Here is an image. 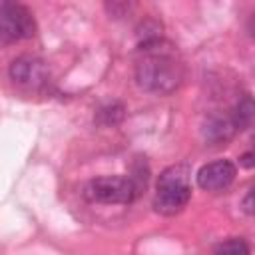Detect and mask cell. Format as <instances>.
I'll return each mask as SVG.
<instances>
[{
	"label": "cell",
	"mask_w": 255,
	"mask_h": 255,
	"mask_svg": "<svg viewBox=\"0 0 255 255\" xmlns=\"http://www.w3.org/2000/svg\"><path fill=\"white\" fill-rule=\"evenodd\" d=\"M139 52L141 58L135 66V80L141 90L169 94L181 84L183 66L175 52L165 46L161 38L149 44H139Z\"/></svg>",
	"instance_id": "1"
},
{
	"label": "cell",
	"mask_w": 255,
	"mask_h": 255,
	"mask_svg": "<svg viewBox=\"0 0 255 255\" xmlns=\"http://www.w3.org/2000/svg\"><path fill=\"white\" fill-rule=\"evenodd\" d=\"M189 177H191V169L185 163H177V165L163 169L157 179L153 209L161 215L179 213L191 199Z\"/></svg>",
	"instance_id": "2"
},
{
	"label": "cell",
	"mask_w": 255,
	"mask_h": 255,
	"mask_svg": "<svg viewBox=\"0 0 255 255\" xmlns=\"http://www.w3.org/2000/svg\"><path fill=\"white\" fill-rule=\"evenodd\" d=\"M137 195L133 181L120 175L94 177L84 187V197L92 203H131Z\"/></svg>",
	"instance_id": "3"
},
{
	"label": "cell",
	"mask_w": 255,
	"mask_h": 255,
	"mask_svg": "<svg viewBox=\"0 0 255 255\" xmlns=\"http://www.w3.org/2000/svg\"><path fill=\"white\" fill-rule=\"evenodd\" d=\"M36 34V22L32 12L14 2L0 4V44H12Z\"/></svg>",
	"instance_id": "4"
},
{
	"label": "cell",
	"mask_w": 255,
	"mask_h": 255,
	"mask_svg": "<svg viewBox=\"0 0 255 255\" xmlns=\"http://www.w3.org/2000/svg\"><path fill=\"white\" fill-rule=\"evenodd\" d=\"M235 175H237V167L233 161L215 159L205 163L197 171L195 179H197V185L205 191H223L235 181Z\"/></svg>",
	"instance_id": "5"
},
{
	"label": "cell",
	"mask_w": 255,
	"mask_h": 255,
	"mask_svg": "<svg viewBox=\"0 0 255 255\" xmlns=\"http://www.w3.org/2000/svg\"><path fill=\"white\" fill-rule=\"evenodd\" d=\"M10 78L24 86V88H42L46 82H48V68L46 64L40 60V58H34V56H20L16 58L12 64H10V70H8Z\"/></svg>",
	"instance_id": "6"
},
{
	"label": "cell",
	"mask_w": 255,
	"mask_h": 255,
	"mask_svg": "<svg viewBox=\"0 0 255 255\" xmlns=\"http://www.w3.org/2000/svg\"><path fill=\"white\" fill-rule=\"evenodd\" d=\"M237 131L231 116L225 114H211L205 122H203V139L209 143H223L227 139L233 137V133Z\"/></svg>",
	"instance_id": "7"
},
{
	"label": "cell",
	"mask_w": 255,
	"mask_h": 255,
	"mask_svg": "<svg viewBox=\"0 0 255 255\" xmlns=\"http://www.w3.org/2000/svg\"><path fill=\"white\" fill-rule=\"evenodd\" d=\"M253 118H255V106H253L251 96L245 94V96L237 102L235 110L231 112V120H233V124H235L237 129H247V128H251Z\"/></svg>",
	"instance_id": "8"
},
{
	"label": "cell",
	"mask_w": 255,
	"mask_h": 255,
	"mask_svg": "<svg viewBox=\"0 0 255 255\" xmlns=\"http://www.w3.org/2000/svg\"><path fill=\"white\" fill-rule=\"evenodd\" d=\"M126 116V110L120 102H112V104H106L102 106L98 112H96V124L102 126V128H110V126H118Z\"/></svg>",
	"instance_id": "9"
},
{
	"label": "cell",
	"mask_w": 255,
	"mask_h": 255,
	"mask_svg": "<svg viewBox=\"0 0 255 255\" xmlns=\"http://www.w3.org/2000/svg\"><path fill=\"white\" fill-rule=\"evenodd\" d=\"M213 255H251L249 243L243 237H231L215 245Z\"/></svg>",
	"instance_id": "10"
},
{
	"label": "cell",
	"mask_w": 255,
	"mask_h": 255,
	"mask_svg": "<svg viewBox=\"0 0 255 255\" xmlns=\"http://www.w3.org/2000/svg\"><path fill=\"white\" fill-rule=\"evenodd\" d=\"M239 163H241L243 167H247V169H251V167H253V153H251V151H247V153H243V155L239 157Z\"/></svg>",
	"instance_id": "11"
},
{
	"label": "cell",
	"mask_w": 255,
	"mask_h": 255,
	"mask_svg": "<svg viewBox=\"0 0 255 255\" xmlns=\"http://www.w3.org/2000/svg\"><path fill=\"white\" fill-rule=\"evenodd\" d=\"M243 209H245V213H253V205H251V191H247V195H245V199H243Z\"/></svg>",
	"instance_id": "12"
}]
</instances>
